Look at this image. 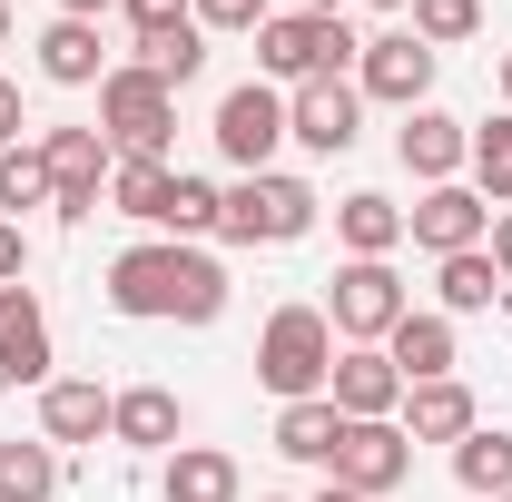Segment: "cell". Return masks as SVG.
I'll list each match as a JSON object with an SVG mask.
<instances>
[{
  "label": "cell",
  "mask_w": 512,
  "mask_h": 502,
  "mask_svg": "<svg viewBox=\"0 0 512 502\" xmlns=\"http://www.w3.org/2000/svg\"><path fill=\"white\" fill-rule=\"evenodd\" d=\"M109 306H119L128 325H217V315H227V266L207 247L148 237V247L109 256Z\"/></svg>",
  "instance_id": "1"
},
{
  "label": "cell",
  "mask_w": 512,
  "mask_h": 502,
  "mask_svg": "<svg viewBox=\"0 0 512 502\" xmlns=\"http://www.w3.org/2000/svg\"><path fill=\"white\" fill-rule=\"evenodd\" d=\"M188 10H197L207 40H256V30L276 20V0H188Z\"/></svg>",
  "instance_id": "32"
},
{
  "label": "cell",
  "mask_w": 512,
  "mask_h": 502,
  "mask_svg": "<svg viewBox=\"0 0 512 502\" xmlns=\"http://www.w3.org/2000/svg\"><path fill=\"white\" fill-rule=\"evenodd\" d=\"M99 10H119V0H60V20H99Z\"/></svg>",
  "instance_id": "37"
},
{
  "label": "cell",
  "mask_w": 512,
  "mask_h": 502,
  "mask_svg": "<svg viewBox=\"0 0 512 502\" xmlns=\"http://www.w3.org/2000/svg\"><path fill=\"white\" fill-rule=\"evenodd\" d=\"M276 10H345V0H276Z\"/></svg>",
  "instance_id": "39"
},
{
  "label": "cell",
  "mask_w": 512,
  "mask_h": 502,
  "mask_svg": "<svg viewBox=\"0 0 512 502\" xmlns=\"http://www.w3.org/2000/svg\"><path fill=\"white\" fill-rule=\"evenodd\" d=\"M286 138H296L306 158H345V148L365 138V89H355V79H306V89H286Z\"/></svg>",
  "instance_id": "9"
},
{
  "label": "cell",
  "mask_w": 512,
  "mask_h": 502,
  "mask_svg": "<svg viewBox=\"0 0 512 502\" xmlns=\"http://www.w3.org/2000/svg\"><path fill=\"white\" fill-rule=\"evenodd\" d=\"M463 168H473V197H483V207H512V109L473 128V158H463Z\"/></svg>",
  "instance_id": "29"
},
{
  "label": "cell",
  "mask_w": 512,
  "mask_h": 502,
  "mask_svg": "<svg viewBox=\"0 0 512 502\" xmlns=\"http://www.w3.org/2000/svg\"><path fill=\"white\" fill-rule=\"evenodd\" d=\"M306 502H365V493H345V483H325V493H306Z\"/></svg>",
  "instance_id": "38"
},
{
  "label": "cell",
  "mask_w": 512,
  "mask_h": 502,
  "mask_svg": "<svg viewBox=\"0 0 512 502\" xmlns=\"http://www.w3.org/2000/svg\"><path fill=\"white\" fill-rule=\"evenodd\" d=\"M168 178H178L168 158H119V168H109V217L158 227V217H168Z\"/></svg>",
  "instance_id": "25"
},
{
  "label": "cell",
  "mask_w": 512,
  "mask_h": 502,
  "mask_svg": "<svg viewBox=\"0 0 512 502\" xmlns=\"http://www.w3.org/2000/svg\"><path fill=\"white\" fill-rule=\"evenodd\" d=\"M325 404H335L345 424H394V414H404V375H394V355H384V345H335Z\"/></svg>",
  "instance_id": "11"
},
{
  "label": "cell",
  "mask_w": 512,
  "mask_h": 502,
  "mask_svg": "<svg viewBox=\"0 0 512 502\" xmlns=\"http://www.w3.org/2000/svg\"><path fill=\"white\" fill-rule=\"evenodd\" d=\"M50 306L30 296V286H0V394H20V384H50Z\"/></svg>",
  "instance_id": "14"
},
{
  "label": "cell",
  "mask_w": 512,
  "mask_h": 502,
  "mask_svg": "<svg viewBox=\"0 0 512 502\" xmlns=\"http://www.w3.org/2000/svg\"><path fill=\"white\" fill-rule=\"evenodd\" d=\"M99 128H109L119 158H168V138H178V89H158L138 60H119L99 79Z\"/></svg>",
  "instance_id": "6"
},
{
  "label": "cell",
  "mask_w": 512,
  "mask_h": 502,
  "mask_svg": "<svg viewBox=\"0 0 512 502\" xmlns=\"http://www.w3.org/2000/svg\"><path fill=\"white\" fill-rule=\"evenodd\" d=\"M109 404H119V394H109V384H89V375H50L40 384V443H99L109 434Z\"/></svg>",
  "instance_id": "17"
},
{
  "label": "cell",
  "mask_w": 512,
  "mask_h": 502,
  "mask_svg": "<svg viewBox=\"0 0 512 502\" xmlns=\"http://www.w3.org/2000/svg\"><path fill=\"white\" fill-rule=\"evenodd\" d=\"M434 69H444V50H424L414 30H375V40L355 50V89L384 99V109H424V99H434Z\"/></svg>",
  "instance_id": "8"
},
{
  "label": "cell",
  "mask_w": 512,
  "mask_h": 502,
  "mask_svg": "<svg viewBox=\"0 0 512 502\" xmlns=\"http://www.w3.org/2000/svg\"><path fill=\"white\" fill-rule=\"evenodd\" d=\"M20 276H30V237L0 217V286H20Z\"/></svg>",
  "instance_id": "34"
},
{
  "label": "cell",
  "mask_w": 512,
  "mask_h": 502,
  "mask_svg": "<svg viewBox=\"0 0 512 502\" xmlns=\"http://www.w3.org/2000/svg\"><path fill=\"white\" fill-rule=\"evenodd\" d=\"M355 30H345V10H276L266 30H256V79L266 89H306V79H345L355 69Z\"/></svg>",
  "instance_id": "2"
},
{
  "label": "cell",
  "mask_w": 512,
  "mask_h": 502,
  "mask_svg": "<svg viewBox=\"0 0 512 502\" xmlns=\"http://www.w3.org/2000/svg\"><path fill=\"white\" fill-rule=\"evenodd\" d=\"M404 473H414V443H404V424H345V443H335V463H325V483H345V493H404Z\"/></svg>",
  "instance_id": "10"
},
{
  "label": "cell",
  "mask_w": 512,
  "mask_h": 502,
  "mask_svg": "<svg viewBox=\"0 0 512 502\" xmlns=\"http://www.w3.org/2000/svg\"><path fill=\"white\" fill-rule=\"evenodd\" d=\"M316 217H325V197L306 188V178L266 168V178H237V188H227V217H217V237H227V247H296Z\"/></svg>",
  "instance_id": "4"
},
{
  "label": "cell",
  "mask_w": 512,
  "mask_h": 502,
  "mask_svg": "<svg viewBox=\"0 0 512 502\" xmlns=\"http://www.w3.org/2000/svg\"><path fill=\"white\" fill-rule=\"evenodd\" d=\"M335 443H345V414L306 394V404H276V453L286 463H335Z\"/></svg>",
  "instance_id": "23"
},
{
  "label": "cell",
  "mask_w": 512,
  "mask_h": 502,
  "mask_svg": "<svg viewBox=\"0 0 512 502\" xmlns=\"http://www.w3.org/2000/svg\"><path fill=\"white\" fill-rule=\"evenodd\" d=\"M158 493L168 502H247V473H237V453H217V443H178V453L158 463Z\"/></svg>",
  "instance_id": "19"
},
{
  "label": "cell",
  "mask_w": 512,
  "mask_h": 502,
  "mask_svg": "<svg viewBox=\"0 0 512 502\" xmlns=\"http://www.w3.org/2000/svg\"><path fill=\"white\" fill-rule=\"evenodd\" d=\"M394 158H404V178H424V188H444V178H463V158H473V119H453V109H404V128H394Z\"/></svg>",
  "instance_id": "13"
},
{
  "label": "cell",
  "mask_w": 512,
  "mask_h": 502,
  "mask_svg": "<svg viewBox=\"0 0 512 502\" xmlns=\"http://www.w3.org/2000/svg\"><path fill=\"white\" fill-rule=\"evenodd\" d=\"M404 237H414L424 256H463V247L493 237V207L463 188V178H444V188H424L414 207H404Z\"/></svg>",
  "instance_id": "12"
},
{
  "label": "cell",
  "mask_w": 512,
  "mask_h": 502,
  "mask_svg": "<svg viewBox=\"0 0 512 502\" xmlns=\"http://www.w3.org/2000/svg\"><path fill=\"white\" fill-rule=\"evenodd\" d=\"M217 217H227V188L217 178H168V217H158V237H178V247H197V237H217Z\"/></svg>",
  "instance_id": "26"
},
{
  "label": "cell",
  "mask_w": 512,
  "mask_h": 502,
  "mask_svg": "<svg viewBox=\"0 0 512 502\" xmlns=\"http://www.w3.org/2000/svg\"><path fill=\"white\" fill-rule=\"evenodd\" d=\"M109 443H128V453H158V463H168V453L188 443V404H178L168 384H128L119 404H109Z\"/></svg>",
  "instance_id": "15"
},
{
  "label": "cell",
  "mask_w": 512,
  "mask_h": 502,
  "mask_svg": "<svg viewBox=\"0 0 512 502\" xmlns=\"http://www.w3.org/2000/svg\"><path fill=\"white\" fill-rule=\"evenodd\" d=\"M207 138H217V158H227L237 178H266V168H276V148H286V89H266V79H237V89L217 99Z\"/></svg>",
  "instance_id": "7"
},
{
  "label": "cell",
  "mask_w": 512,
  "mask_h": 502,
  "mask_svg": "<svg viewBox=\"0 0 512 502\" xmlns=\"http://www.w3.org/2000/svg\"><path fill=\"white\" fill-rule=\"evenodd\" d=\"M404 30H414L424 50H463V40L483 30V0H414V10H404Z\"/></svg>",
  "instance_id": "31"
},
{
  "label": "cell",
  "mask_w": 512,
  "mask_h": 502,
  "mask_svg": "<svg viewBox=\"0 0 512 502\" xmlns=\"http://www.w3.org/2000/svg\"><path fill=\"white\" fill-rule=\"evenodd\" d=\"M325 375H335V325H325V306H276L256 325V384L276 404L325 394Z\"/></svg>",
  "instance_id": "3"
},
{
  "label": "cell",
  "mask_w": 512,
  "mask_h": 502,
  "mask_svg": "<svg viewBox=\"0 0 512 502\" xmlns=\"http://www.w3.org/2000/svg\"><path fill=\"white\" fill-rule=\"evenodd\" d=\"M60 493V443H0V502H50Z\"/></svg>",
  "instance_id": "28"
},
{
  "label": "cell",
  "mask_w": 512,
  "mask_h": 502,
  "mask_svg": "<svg viewBox=\"0 0 512 502\" xmlns=\"http://www.w3.org/2000/svg\"><path fill=\"white\" fill-rule=\"evenodd\" d=\"M453 483H463L473 502H503L512 493V434H503V424H473V434L453 443Z\"/></svg>",
  "instance_id": "24"
},
{
  "label": "cell",
  "mask_w": 512,
  "mask_h": 502,
  "mask_svg": "<svg viewBox=\"0 0 512 502\" xmlns=\"http://www.w3.org/2000/svg\"><path fill=\"white\" fill-rule=\"evenodd\" d=\"M384 355H394V375H404V384H434V375H453V365H463V335H453V315L414 306L394 335H384Z\"/></svg>",
  "instance_id": "18"
},
{
  "label": "cell",
  "mask_w": 512,
  "mask_h": 502,
  "mask_svg": "<svg viewBox=\"0 0 512 502\" xmlns=\"http://www.w3.org/2000/svg\"><path fill=\"white\" fill-rule=\"evenodd\" d=\"M335 247H345V256H394V247H404V207H394L384 188L335 197Z\"/></svg>",
  "instance_id": "22"
},
{
  "label": "cell",
  "mask_w": 512,
  "mask_h": 502,
  "mask_svg": "<svg viewBox=\"0 0 512 502\" xmlns=\"http://www.w3.org/2000/svg\"><path fill=\"white\" fill-rule=\"evenodd\" d=\"M483 247H493V266H503V286H512V207H493V237Z\"/></svg>",
  "instance_id": "35"
},
{
  "label": "cell",
  "mask_w": 512,
  "mask_h": 502,
  "mask_svg": "<svg viewBox=\"0 0 512 502\" xmlns=\"http://www.w3.org/2000/svg\"><path fill=\"white\" fill-rule=\"evenodd\" d=\"M128 10V30H138V40H148V30H178V20H197L188 0H119Z\"/></svg>",
  "instance_id": "33"
},
{
  "label": "cell",
  "mask_w": 512,
  "mask_h": 502,
  "mask_svg": "<svg viewBox=\"0 0 512 502\" xmlns=\"http://www.w3.org/2000/svg\"><path fill=\"white\" fill-rule=\"evenodd\" d=\"M503 109H512V50H503Z\"/></svg>",
  "instance_id": "40"
},
{
  "label": "cell",
  "mask_w": 512,
  "mask_h": 502,
  "mask_svg": "<svg viewBox=\"0 0 512 502\" xmlns=\"http://www.w3.org/2000/svg\"><path fill=\"white\" fill-rule=\"evenodd\" d=\"M0 148H20V89L0 79Z\"/></svg>",
  "instance_id": "36"
},
{
  "label": "cell",
  "mask_w": 512,
  "mask_h": 502,
  "mask_svg": "<svg viewBox=\"0 0 512 502\" xmlns=\"http://www.w3.org/2000/svg\"><path fill=\"white\" fill-rule=\"evenodd\" d=\"M0 50H10V0H0Z\"/></svg>",
  "instance_id": "41"
},
{
  "label": "cell",
  "mask_w": 512,
  "mask_h": 502,
  "mask_svg": "<svg viewBox=\"0 0 512 502\" xmlns=\"http://www.w3.org/2000/svg\"><path fill=\"white\" fill-rule=\"evenodd\" d=\"M404 315H414V296H404L394 256H345V266L325 276V325H335V345H384Z\"/></svg>",
  "instance_id": "5"
},
{
  "label": "cell",
  "mask_w": 512,
  "mask_h": 502,
  "mask_svg": "<svg viewBox=\"0 0 512 502\" xmlns=\"http://www.w3.org/2000/svg\"><path fill=\"white\" fill-rule=\"evenodd\" d=\"M266 502H296V493H266Z\"/></svg>",
  "instance_id": "43"
},
{
  "label": "cell",
  "mask_w": 512,
  "mask_h": 502,
  "mask_svg": "<svg viewBox=\"0 0 512 502\" xmlns=\"http://www.w3.org/2000/svg\"><path fill=\"white\" fill-rule=\"evenodd\" d=\"M138 69H148L158 89H188L197 69H207V30H197V20H178V30H148V40H138Z\"/></svg>",
  "instance_id": "27"
},
{
  "label": "cell",
  "mask_w": 512,
  "mask_h": 502,
  "mask_svg": "<svg viewBox=\"0 0 512 502\" xmlns=\"http://www.w3.org/2000/svg\"><path fill=\"white\" fill-rule=\"evenodd\" d=\"M404 443H463L473 424H483V404H473V384L463 375H434V384H404Z\"/></svg>",
  "instance_id": "16"
},
{
  "label": "cell",
  "mask_w": 512,
  "mask_h": 502,
  "mask_svg": "<svg viewBox=\"0 0 512 502\" xmlns=\"http://www.w3.org/2000/svg\"><path fill=\"white\" fill-rule=\"evenodd\" d=\"M512 306L503 266H493V247H463V256H434V315H493Z\"/></svg>",
  "instance_id": "20"
},
{
  "label": "cell",
  "mask_w": 512,
  "mask_h": 502,
  "mask_svg": "<svg viewBox=\"0 0 512 502\" xmlns=\"http://www.w3.org/2000/svg\"><path fill=\"white\" fill-rule=\"evenodd\" d=\"M503 502H512V493H503Z\"/></svg>",
  "instance_id": "44"
},
{
  "label": "cell",
  "mask_w": 512,
  "mask_h": 502,
  "mask_svg": "<svg viewBox=\"0 0 512 502\" xmlns=\"http://www.w3.org/2000/svg\"><path fill=\"white\" fill-rule=\"evenodd\" d=\"M20 207H50V168H40V138L0 148V217L20 227Z\"/></svg>",
  "instance_id": "30"
},
{
  "label": "cell",
  "mask_w": 512,
  "mask_h": 502,
  "mask_svg": "<svg viewBox=\"0 0 512 502\" xmlns=\"http://www.w3.org/2000/svg\"><path fill=\"white\" fill-rule=\"evenodd\" d=\"M109 50H99V20H50V30H40V79H50V89H99V79H109Z\"/></svg>",
  "instance_id": "21"
},
{
  "label": "cell",
  "mask_w": 512,
  "mask_h": 502,
  "mask_svg": "<svg viewBox=\"0 0 512 502\" xmlns=\"http://www.w3.org/2000/svg\"><path fill=\"white\" fill-rule=\"evenodd\" d=\"M365 10H414V0H365Z\"/></svg>",
  "instance_id": "42"
}]
</instances>
